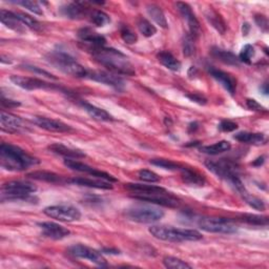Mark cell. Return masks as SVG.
Listing matches in <instances>:
<instances>
[{
  "label": "cell",
  "mask_w": 269,
  "mask_h": 269,
  "mask_svg": "<svg viewBox=\"0 0 269 269\" xmlns=\"http://www.w3.org/2000/svg\"><path fill=\"white\" fill-rule=\"evenodd\" d=\"M94 59L111 73L118 76H135L136 71L127 55L118 50L106 47L91 48Z\"/></svg>",
  "instance_id": "cell-1"
},
{
  "label": "cell",
  "mask_w": 269,
  "mask_h": 269,
  "mask_svg": "<svg viewBox=\"0 0 269 269\" xmlns=\"http://www.w3.org/2000/svg\"><path fill=\"white\" fill-rule=\"evenodd\" d=\"M0 163L7 171L23 172L39 164V161L13 144L3 143L0 146Z\"/></svg>",
  "instance_id": "cell-2"
},
{
  "label": "cell",
  "mask_w": 269,
  "mask_h": 269,
  "mask_svg": "<svg viewBox=\"0 0 269 269\" xmlns=\"http://www.w3.org/2000/svg\"><path fill=\"white\" fill-rule=\"evenodd\" d=\"M205 167L217 177L230 183L238 193H240V195L246 191L243 182L239 177L238 169L232 161L225 159H220L218 161L208 160L205 162Z\"/></svg>",
  "instance_id": "cell-3"
},
{
  "label": "cell",
  "mask_w": 269,
  "mask_h": 269,
  "mask_svg": "<svg viewBox=\"0 0 269 269\" xmlns=\"http://www.w3.org/2000/svg\"><path fill=\"white\" fill-rule=\"evenodd\" d=\"M149 232L156 239L169 242H195L201 240L202 234L196 230L175 229L172 226H152Z\"/></svg>",
  "instance_id": "cell-4"
},
{
  "label": "cell",
  "mask_w": 269,
  "mask_h": 269,
  "mask_svg": "<svg viewBox=\"0 0 269 269\" xmlns=\"http://www.w3.org/2000/svg\"><path fill=\"white\" fill-rule=\"evenodd\" d=\"M47 60L53 67L67 75L76 78H87L88 76L89 70L78 64L71 55L65 52H53L47 56Z\"/></svg>",
  "instance_id": "cell-5"
},
{
  "label": "cell",
  "mask_w": 269,
  "mask_h": 269,
  "mask_svg": "<svg viewBox=\"0 0 269 269\" xmlns=\"http://www.w3.org/2000/svg\"><path fill=\"white\" fill-rule=\"evenodd\" d=\"M36 191V186L29 181H10L3 185L2 201L27 200Z\"/></svg>",
  "instance_id": "cell-6"
},
{
  "label": "cell",
  "mask_w": 269,
  "mask_h": 269,
  "mask_svg": "<svg viewBox=\"0 0 269 269\" xmlns=\"http://www.w3.org/2000/svg\"><path fill=\"white\" fill-rule=\"evenodd\" d=\"M126 215L131 221L142 224H151L160 221L164 217V212L158 208H154V206L140 205L128 210Z\"/></svg>",
  "instance_id": "cell-7"
},
{
  "label": "cell",
  "mask_w": 269,
  "mask_h": 269,
  "mask_svg": "<svg viewBox=\"0 0 269 269\" xmlns=\"http://www.w3.org/2000/svg\"><path fill=\"white\" fill-rule=\"evenodd\" d=\"M198 226L206 233L213 234H234L237 226L229 219L203 217L198 220Z\"/></svg>",
  "instance_id": "cell-8"
},
{
  "label": "cell",
  "mask_w": 269,
  "mask_h": 269,
  "mask_svg": "<svg viewBox=\"0 0 269 269\" xmlns=\"http://www.w3.org/2000/svg\"><path fill=\"white\" fill-rule=\"evenodd\" d=\"M44 213L49 218L60 222H75L81 218V213L78 209L67 204L49 206L45 209Z\"/></svg>",
  "instance_id": "cell-9"
},
{
  "label": "cell",
  "mask_w": 269,
  "mask_h": 269,
  "mask_svg": "<svg viewBox=\"0 0 269 269\" xmlns=\"http://www.w3.org/2000/svg\"><path fill=\"white\" fill-rule=\"evenodd\" d=\"M11 81L19 88H22L27 91H35V90H60L54 84H50L43 79L35 78V77H23V76H12Z\"/></svg>",
  "instance_id": "cell-10"
},
{
  "label": "cell",
  "mask_w": 269,
  "mask_h": 269,
  "mask_svg": "<svg viewBox=\"0 0 269 269\" xmlns=\"http://www.w3.org/2000/svg\"><path fill=\"white\" fill-rule=\"evenodd\" d=\"M65 165L72 170V171H75V172H79V173H85V174H88L90 176H93L94 178H97V179H101V180H105V181H108V182H117V179L106 173V172H102V171H99V170H96L92 167H90V165L86 164V163H82V162H79L75 159H66L65 160Z\"/></svg>",
  "instance_id": "cell-11"
},
{
  "label": "cell",
  "mask_w": 269,
  "mask_h": 269,
  "mask_svg": "<svg viewBox=\"0 0 269 269\" xmlns=\"http://www.w3.org/2000/svg\"><path fill=\"white\" fill-rule=\"evenodd\" d=\"M69 252L71 255H73L76 258L89 260L90 262H92L98 266H101V267L108 266L107 260L103 258V256L99 252H97L96 250H93V248L88 247L86 245H82V244L74 245V246L70 247Z\"/></svg>",
  "instance_id": "cell-12"
},
{
  "label": "cell",
  "mask_w": 269,
  "mask_h": 269,
  "mask_svg": "<svg viewBox=\"0 0 269 269\" xmlns=\"http://www.w3.org/2000/svg\"><path fill=\"white\" fill-rule=\"evenodd\" d=\"M87 78L99 82V84L109 86L118 91H122L124 89L123 79L120 76L111 72L109 73L105 71H89Z\"/></svg>",
  "instance_id": "cell-13"
},
{
  "label": "cell",
  "mask_w": 269,
  "mask_h": 269,
  "mask_svg": "<svg viewBox=\"0 0 269 269\" xmlns=\"http://www.w3.org/2000/svg\"><path fill=\"white\" fill-rule=\"evenodd\" d=\"M133 198L142 202H148L160 206H165V208H177L179 205L178 199L172 196L169 192L159 193V194H151V195H133Z\"/></svg>",
  "instance_id": "cell-14"
},
{
  "label": "cell",
  "mask_w": 269,
  "mask_h": 269,
  "mask_svg": "<svg viewBox=\"0 0 269 269\" xmlns=\"http://www.w3.org/2000/svg\"><path fill=\"white\" fill-rule=\"evenodd\" d=\"M32 122L37 126L38 128L46 130L48 132H53V133H69L72 132L73 129L68 126L67 123L59 121V120H55V119H51V118H47V117H41V116H36L33 117Z\"/></svg>",
  "instance_id": "cell-15"
},
{
  "label": "cell",
  "mask_w": 269,
  "mask_h": 269,
  "mask_svg": "<svg viewBox=\"0 0 269 269\" xmlns=\"http://www.w3.org/2000/svg\"><path fill=\"white\" fill-rule=\"evenodd\" d=\"M176 8L181 14V16L186 20V23H188L189 28H190V34L194 36L195 38H198L200 34V30H201L200 24L198 22L196 15L194 14L192 8L190 7V5L185 4V3H177Z\"/></svg>",
  "instance_id": "cell-16"
},
{
  "label": "cell",
  "mask_w": 269,
  "mask_h": 269,
  "mask_svg": "<svg viewBox=\"0 0 269 269\" xmlns=\"http://www.w3.org/2000/svg\"><path fill=\"white\" fill-rule=\"evenodd\" d=\"M38 226L43 231V235L52 240H62L71 235L68 229L54 222L38 223Z\"/></svg>",
  "instance_id": "cell-17"
},
{
  "label": "cell",
  "mask_w": 269,
  "mask_h": 269,
  "mask_svg": "<svg viewBox=\"0 0 269 269\" xmlns=\"http://www.w3.org/2000/svg\"><path fill=\"white\" fill-rule=\"evenodd\" d=\"M89 3H72L60 9L61 14L67 18L78 20L89 15Z\"/></svg>",
  "instance_id": "cell-18"
},
{
  "label": "cell",
  "mask_w": 269,
  "mask_h": 269,
  "mask_svg": "<svg viewBox=\"0 0 269 269\" xmlns=\"http://www.w3.org/2000/svg\"><path fill=\"white\" fill-rule=\"evenodd\" d=\"M209 72L231 95L235 94L237 88V81L232 75L221 70H218L214 67H210Z\"/></svg>",
  "instance_id": "cell-19"
},
{
  "label": "cell",
  "mask_w": 269,
  "mask_h": 269,
  "mask_svg": "<svg viewBox=\"0 0 269 269\" xmlns=\"http://www.w3.org/2000/svg\"><path fill=\"white\" fill-rule=\"evenodd\" d=\"M77 36L81 41H84V43L91 45L92 48H94V47H105V45L107 43V40L105 37L100 34H98V33H96L91 28L80 29L77 33Z\"/></svg>",
  "instance_id": "cell-20"
},
{
  "label": "cell",
  "mask_w": 269,
  "mask_h": 269,
  "mask_svg": "<svg viewBox=\"0 0 269 269\" xmlns=\"http://www.w3.org/2000/svg\"><path fill=\"white\" fill-rule=\"evenodd\" d=\"M0 123H2L3 130L8 133L14 134L23 130V120L4 111L2 112V117H0Z\"/></svg>",
  "instance_id": "cell-21"
},
{
  "label": "cell",
  "mask_w": 269,
  "mask_h": 269,
  "mask_svg": "<svg viewBox=\"0 0 269 269\" xmlns=\"http://www.w3.org/2000/svg\"><path fill=\"white\" fill-rule=\"evenodd\" d=\"M0 20L4 26H6L8 29L13 30L18 33H24L25 32V25L20 22L18 17L15 13L7 11V10H0Z\"/></svg>",
  "instance_id": "cell-22"
},
{
  "label": "cell",
  "mask_w": 269,
  "mask_h": 269,
  "mask_svg": "<svg viewBox=\"0 0 269 269\" xmlns=\"http://www.w3.org/2000/svg\"><path fill=\"white\" fill-rule=\"evenodd\" d=\"M72 184L78 186H86V188L97 189V190H112L113 185L111 182L101 180V179H91V178H74L69 181Z\"/></svg>",
  "instance_id": "cell-23"
},
{
  "label": "cell",
  "mask_w": 269,
  "mask_h": 269,
  "mask_svg": "<svg viewBox=\"0 0 269 269\" xmlns=\"http://www.w3.org/2000/svg\"><path fill=\"white\" fill-rule=\"evenodd\" d=\"M49 151L52 153L65 157L66 159H79V158H85L86 154L77 149H72L67 146H64L61 143H54L52 146L49 147Z\"/></svg>",
  "instance_id": "cell-24"
},
{
  "label": "cell",
  "mask_w": 269,
  "mask_h": 269,
  "mask_svg": "<svg viewBox=\"0 0 269 269\" xmlns=\"http://www.w3.org/2000/svg\"><path fill=\"white\" fill-rule=\"evenodd\" d=\"M126 189L134 195H151V194H159L168 192L161 186L157 185H148V184H140V183H128L126 184Z\"/></svg>",
  "instance_id": "cell-25"
},
{
  "label": "cell",
  "mask_w": 269,
  "mask_h": 269,
  "mask_svg": "<svg viewBox=\"0 0 269 269\" xmlns=\"http://www.w3.org/2000/svg\"><path fill=\"white\" fill-rule=\"evenodd\" d=\"M80 107L89 114V116H91L93 119L97 121H105V122L114 121V118L110 113H108L106 110L91 105L89 102L80 101Z\"/></svg>",
  "instance_id": "cell-26"
},
{
  "label": "cell",
  "mask_w": 269,
  "mask_h": 269,
  "mask_svg": "<svg viewBox=\"0 0 269 269\" xmlns=\"http://www.w3.org/2000/svg\"><path fill=\"white\" fill-rule=\"evenodd\" d=\"M234 138L245 144H253V146H263L267 142V137L264 134L260 133H248V132H241L234 136Z\"/></svg>",
  "instance_id": "cell-27"
},
{
  "label": "cell",
  "mask_w": 269,
  "mask_h": 269,
  "mask_svg": "<svg viewBox=\"0 0 269 269\" xmlns=\"http://www.w3.org/2000/svg\"><path fill=\"white\" fill-rule=\"evenodd\" d=\"M211 53L216 59L220 60L221 62H223V64H225V65L234 66V67H238L240 65V61H239L238 57L234 53H232L230 51H226V50L214 47L212 49Z\"/></svg>",
  "instance_id": "cell-28"
},
{
  "label": "cell",
  "mask_w": 269,
  "mask_h": 269,
  "mask_svg": "<svg viewBox=\"0 0 269 269\" xmlns=\"http://www.w3.org/2000/svg\"><path fill=\"white\" fill-rule=\"evenodd\" d=\"M160 64L173 72H179L181 69V62L170 52L163 51L157 55Z\"/></svg>",
  "instance_id": "cell-29"
},
{
  "label": "cell",
  "mask_w": 269,
  "mask_h": 269,
  "mask_svg": "<svg viewBox=\"0 0 269 269\" xmlns=\"http://www.w3.org/2000/svg\"><path fill=\"white\" fill-rule=\"evenodd\" d=\"M181 173L182 180L185 184H189L190 186H203L205 184L204 177L194 170L183 168L181 170Z\"/></svg>",
  "instance_id": "cell-30"
},
{
  "label": "cell",
  "mask_w": 269,
  "mask_h": 269,
  "mask_svg": "<svg viewBox=\"0 0 269 269\" xmlns=\"http://www.w3.org/2000/svg\"><path fill=\"white\" fill-rule=\"evenodd\" d=\"M205 16L206 19L209 20V23L221 34L224 35L226 32V24L224 22V19L222 18V16L217 13L215 10H213L212 8L209 9L208 11L205 12Z\"/></svg>",
  "instance_id": "cell-31"
},
{
  "label": "cell",
  "mask_w": 269,
  "mask_h": 269,
  "mask_svg": "<svg viewBox=\"0 0 269 269\" xmlns=\"http://www.w3.org/2000/svg\"><path fill=\"white\" fill-rule=\"evenodd\" d=\"M147 11H148L149 16L154 20V22L158 26H160V28H162V29H168L169 28L168 19H167V17H165V14L161 10V8H159L156 5H149L147 7Z\"/></svg>",
  "instance_id": "cell-32"
},
{
  "label": "cell",
  "mask_w": 269,
  "mask_h": 269,
  "mask_svg": "<svg viewBox=\"0 0 269 269\" xmlns=\"http://www.w3.org/2000/svg\"><path fill=\"white\" fill-rule=\"evenodd\" d=\"M232 149V144L229 141H220L217 142L215 144H212V146H208V147H202L200 148V152L203 154H208V155H212V156H217L219 154L225 153V152H229Z\"/></svg>",
  "instance_id": "cell-33"
},
{
  "label": "cell",
  "mask_w": 269,
  "mask_h": 269,
  "mask_svg": "<svg viewBox=\"0 0 269 269\" xmlns=\"http://www.w3.org/2000/svg\"><path fill=\"white\" fill-rule=\"evenodd\" d=\"M28 177L34 180H38V181H45L48 183H60L62 181L61 176L52 173V172H48V171H37V172H33L28 174Z\"/></svg>",
  "instance_id": "cell-34"
},
{
  "label": "cell",
  "mask_w": 269,
  "mask_h": 269,
  "mask_svg": "<svg viewBox=\"0 0 269 269\" xmlns=\"http://www.w3.org/2000/svg\"><path fill=\"white\" fill-rule=\"evenodd\" d=\"M151 164L158 167L160 169L167 170V171H181L183 169L182 165L178 162H175L173 160L169 159H163V158H157V159H152Z\"/></svg>",
  "instance_id": "cell-35"
},
{
  "label": "cell",
  "mask_w": 269,
  "mask_h": 269,
  "mask_svg": "<svg viewBox=\"0 0 269 269\" xmlns=\"http://www.w3.org/2000/svg\"><path fill=\"white\" fill-rule=\"evenodd\" d=\"M90 19H91V23L93 25H95L96 27H106L107 25L111 24V18L110 16L105 13L103 11H99V10H95L93 12L90 13Z\"/></svg>",
  "instance_id": "cell-36"
},
{
  "label": "cell",
  "mask_w": 269,
  "mask_h": 269,
  "mask_svg": "<svg viewBox=\"0 0 269 269\" xmlns=\"http://www.w3.org/2000/svg\"><path fill=\"white\" fill-rule=\"evenodd\" d=\"M139 32L144 37H153L157 33V29L155 26H153L152 23H150L146 18H139L137 23Z\"/></svg>",
  "instance_id": "cell-37"
},
{
  "label": "cell",
  "mask_w": 269,
  "mask_h": 269,
  "mask_svg": "<svg viewBox=\"0 0 269 269\" xmlns=\"http://www.w3.org/2000/svg\"><path fill=\"white\" fill-rule=\"evenodd\" d=\"M163 264L167 268L171 269H191L192 266L185 261L176 257H165L163 259Z\"/></svg>",
  "instance_id": "cell-38"
},
{
  "label": "cell",
  "mask_w": 269,
  "mask_h": 269,
  "mask_svg": "<svg viewBox=\"0 0 269 269\" xmlns=\"http://www.w3.org/2000/svg\"><path fill=\"white\" fill-rule=\"evenodd\" d=\"M243 200L251 206V208L257 210V211H264L265 210V203L258 197H255L251 195L247 191L243 192L241 194Z\"/></svg>",
  "instance_id": "cell-39"
},
{
  "label": "cell",
  "mask_w": 269,
  "mask_h": 269,
  "mask_svg": "<svg viewBox=\"0 0 269 269\" xmlns=\"http://www.w3.org/2000/svg\"><path fill=\"white\" fill-rule=\"evenodd\" d=\"M242 221L257 226H267L268 225V218L266 216L260 215H253V214H244L242 215Z\"/></svg>",
  "instance_id": "cell-40"
},
{
  "label": "cell",
  "mask_w": 269,
  "mask_h": 269,
  "mask_svg": "<svg viewBox=\"0 0 269 269\" xmlns=\"http://www.w3.org/2000/svg\"><path fill=\"white\" fill-rule=\"evenodd\" d=\"M195 40L196 38L192 36L190 33L186 34L183 38L182 41V49H183V54L186 57H191L195 53Z\"/></svg>",
  "instance_id": "cell-41"
},
{
  "label": "cell",
  "mask_w": 269,
  "mask_h": 269,
  "mask_svg": "<svg viewBox=\"0 0 269 269\" xmlns=\"http://www.w3.org/2000/svg\"><path fill=\"white\" fill-rule=\"evenodd\" d=\"M120 35L124 43L128 45H134L137 43V40H138L137 34L129 26H126V25H123L121 27Z\"/></svg>",
  "instance_id": "cell-42"
},
{
  "label": "cell",
  "mask_w": 269,
  "mask_h": 269,
  "mask_svg": "<svg viewBox=\"0 0 269 269\" xmlns=\"http://www.w3.org/2000/svg\"><path fill=\"white\" fill-rule=\"evenodd\" d=\"M254 56H255V48L251 45H246L245 47L242 48L238 56V59L240 62H244L246 65H251Z\"/></svg>",
  "instance_id": "cell-43"
},
{
  "label": "cell",
  "mask_w": 269,
  "mask_h": 269,
  "mask_svg": "<svg viewBox=\"0 0 269 269\" xmlns=\"http://www.w3.org/2000/svg\"><path fill=\"white\" fill-rule=\"evenodd\" d=\"M15 14L20 22H22L26 27H28L30 29H34V30H38L40 28V24L37 22V19H35L34 17H32L26 13H22V12H18Z\"/></svg>",
  "instance_id": "cell-44"
},
{
  "label": "cell",
  "mask_w": 269,
  "mask_h": 269,
  "mask_svg": "<svg viewBox=\"0 0 269 269\" xmlns=\"http://www.w3.org/2000/svg\"><path fill=\"white\" fill-rule=\"evenodd\" d=\"M15 4L28 9L29 11H31L34 14H37V15H43L44 14L43 9H41L39 4L36 2H31V0H20V2H16Z\"/></svg>",
  "instance_id": "cell-45"
},
{
  "label": "cell",
  "mask_w": 269,
  "mask_h": 269,
  "mask_svg": "<svg viewBox=\"0 0 269 269\" xmlns=\"http://www.w3.org/2000/svg\"><path fill=\"white\" fill-rule=\"evenodd\" d=\"M138 177L140 180H142L144 182H149V183H157L160 181V177L156 173H154L150 170L139 171Z\"/></svg>",
  "instance_id": "cell-46"
},
{
  "label": "cell",
  "mask_w": 269,
  "mask_h": 269,
  "mask_svg": "<svg viewBox=\"0 0 269 269\" xmlns=\"http://www.w3.org/2000/svg\"><path fill=\"white\" fill-rule=\"evenodd\" d=\"M219 130L225 133H231L238 130V124L231 120H222L219 124Z\"/></svg>",
  "instance_id": "cell-47"
},
{
  "label": "cell",
  "mask_w": 269,
  "mask_h": 269,
  "mask_svg": "<svg viewBox=\"0 0 269 269\" xmlns=\"http://www.w3.org/2000/svg\"><path fill=\"white\" fill-rule=\"evenodd\" d=\"M24 68L27 70V71H30V72H32V73H34L35 75H39V76H44V77H47V78H51V79H54V80H56L57 78L54 76V75H52L51 73H49V72H47V71H45V70H43V69H40V68H37V67H33V66H24Z\"/></svg>",
  "instance_id": "cell-48"
},
{
  "label": "cell",
  "mask_w": 269,
  "mask_h": 269,
  "mask_svg": "<svg viewBox=\"0 0 269 269\" xmlns=\"http://www.w3.org/2000/svg\"><path fill=\"white\" fill-rule=\"evenodd\" d=\"M255 22L257 26L263 31L267 32L268 31V20L264 15H256L255 16Z\"/></svg>",
  "instance_id": "cell-49"
},
{
  "label": "cell",
  "mask_w": 269,
  "mask_h": 269,
  "mask_svg": "<svg viewBox=\"0 0 269 269\" xmlns=\"http://www.w3.org/2000/svg\"><path fill=\"white\" fill-rule=\"evenodd\" d=\"M246 106L247 108L252 110V111H256V112H266V109L263 108L258 101H256L255 99H247L246 101Z\"/></svg>",
  "instance_id": "cell-50"
},
{
  "label": "cell",
  "mask_w": 269,
  "mask_h": 269,
  "mask_svg": "<svg viewBox=\"0 0 269 269\" xmlns=\"http://www.w3.org/2000/svg\"><path fill=\"white\" fill-rule=\"evenodd\" d=\"M188 97L193 101V102H196L198 103V105L200 106H204L208 103V99H206L202 94H199V93H193V94H190L188 95Z\"/></svg>",
  "instance_id": "cell-51"
},
{
  "label": "cell",
  "mask_w": 269,
  "mask_h": 269,
  "mask_svg": "<svg viewBox=\"0 0 269 269\" xmlns=\"http://www.w3.org/2000/svg\"><path fill=\"white\" fill-rule=\"evenodd\" d=\"M2 106L3 108H7V109H13V108H17L20 106V102H17L15 100H11V99H7L4 94L2 95Z\"/></svg>",
  "instance_id": "cell-52"
},
{
  "label": "cell",
  "mask_w": 269,
  "mask_h": 269,
  "mask_svg": "<svg viewBox=\"0 0 269 269\" xmlns=\"http://www.w3.org/2000/svg\"><path fill=\"white\" fill-rule=\"evenodd\" d=\"M265 162V157L262 156V157H259L257 158L254 162H253V165L254 167H261V165H263Z\"/></svg>",
  "instance_id": "cell-53"
},
{
  "label": "cell",
  "mask_w": 269,
  "mask_h": 269,
  "mask_svg": "<svg viewBox=\"0 0 269 269\" xmlns=\"http://www.w3.org/2000/svg\"><path fill=\"white\" fill-rule=\"evenodd\" d=\"M102 252L105 254H111V255H118L119 254V251L112 250V248H103Z\"/></svg>",
  "instance_id": "cell-54"
},
{
  "label": "cell",
  "mask_w": 269,
  "mask_h": 269,
  "mask_svg": "<svg viewBox=\"0 0 269 269\" xmlns=\"http://www.w3.org/2000/svg\"><path fill=\"white\" fill-rule=\"evenodd\" d=\"M198 129H199V124H198L197 122H193V123H191V124H190V127H189V131H190L191 133L196 132Z\"/></svg>",
  "instance_id": "cell-55"
},
{
  "label": "cell",
  "mask_w": 269,
  "mask_h": 269,
  "mask_svg": "<svg viewBox=\"0 0 269 269\" xmlns=\"http://www.w3.org/2000/svg\"><path fill=\"white\" fill-rule=\"evenodd\" d=\"M250 30H251V26H250V24H247V23H245V24H243V27H242V31H243V35H247L248 34V32H250Z\"/></svg>",
  "instance_id": "cell-56"
},
{
  "label": "cell",
  "mask_w": 269,
  "mask_h": 269,
  "mask_svg": "<svg viewBox=\"0 0 269 269\" xmlns=\"http://www.w3.org/2000/svg\"><path fill=\"white\" fill-rule=\"evenodd\" d=\"M261 91L263 92V94L267 95V94H268V85H267V84H264V85L261 87Z\"/></svg>",
  "instance_id": "cell-57"
}]
</instances>
